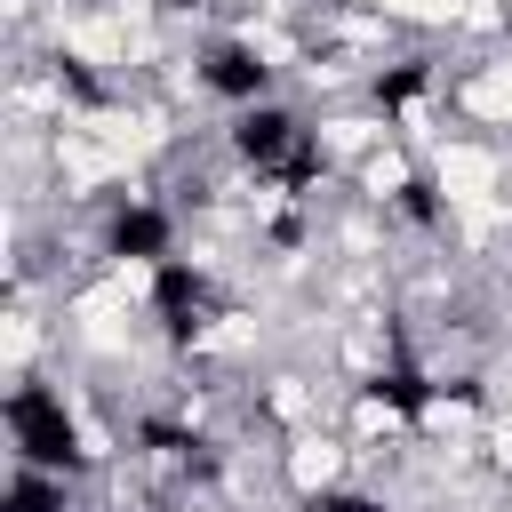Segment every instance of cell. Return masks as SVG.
Returning a JSON list of instances; mask_svg holds the SVG:
<instances>
[{"label": "cell", "mask_w": 512, "mask_h": 512, "mask_svg": "<svg viewBox=\"0 0 512 512\" xmlns=\"http://www.w3.org/2000/svg\"><path fill=\"white\" fill-rule=\"evenodd\" d=\"M152 312L168 320V336H176V344H192V336L208 328V280H200L192 264H176V256H168V264H160V280H152Z\"/></svg>", "instance_id": "obj_4"}, {"label": "cell", "mask_w": 512, "mask_h": 512, "mask_svg": "<svg viewBox=\"0 0 512 512\" xmlns=\"http://www.w3.org/2000/svg\"><path fill=\"white\" fill-rule=\"evenodd\" d=\"M232 152H240L256 176H280L288 192H304V184L320 176V152H312L304 120L280 112V104H248V112L232 120Z\"/></svg>", "instance_id": "obj_1"}, {"label": "cell", "mask_w": 512, "mask_h": 512, "mask_svg": "<svg viewBox=\"0 0 512 512\" xmlns=\"http://www.w3.org/2000/svg\"><path fill=\"white\" fill-rule=\"evenodd\" d=\"M416 88H424V64H400L392 80H376V96H384V104H408Z\"/></svg>", "instance_id": "obj_8"}, {"label": "cell", "mask_w": 512, "mask_h": 512, "mask_svg": "<svg viewBox=\"0 0 512 512\" xmlns=\"http://www.w3.org/2000/svg\"><path fill=\"white\" fill-rule=\"evenodd\" d=\"M8 512H64V488H48V480H40V464H24V472H16V488H8Z\"/></svg>", "instance_id": "obj_6"}, {"label": "cell", "mask_w": 512, "mask_h": 512, "mask_svg": "<svg viewBox=\"0 0 512 512\" xmlns=\"http://www.w3.org/2000/svg\"><path fill=\"white\" fill-rule=\"evenodd\" d=\"M400 208H408L416 224H432V216H440V208H432V184H424V176H416V184H400Z\"/></svg>", "instance_id": "obj_9"}, {"label": "cell", "mask_w": 512, "mask_h": 512, "mask_svg": "<svg viewBox=\"0 0 512 512\" xmlns=\"http://www.w3.org/2000/svg\"><path fill=\"white\" fill-rule=\"evenodd\" d=\"M104 248H112V256H128V264H168L176 224H168L160 208H120V216H112V232H104Z\"/></svg>", "instance_id": "obj_5"}, {"label": "cell", "mask_w": 512, "mask_h": 512, "mask_svg": "<svg viewBox=\"0 0 512 512\" xmlns=\"http://www.w3.org/2000/svg\"><path fill=\"white\" fill-rule=\"evenodd\" d=\"M8 432H16L24 464H40V472L80 464V448H72V416H64V400L40 392V384H16V392H8Z\"/></svg>", "instance_id": "obj_2"}, {"label": "cell", "mask_w": 512, "mask_h": 512, "mask_svg": "<svg viewBox=\"0 0 512 512\" xmlns=\"http://www.w3.org/2000/svg\"><path fill=\"white\" fill-rule=\"evenodd\" d=\"M304 512H384V504H368V496H344V488H328V496H312Z\"/></svg>", "instance_id": "obj_10"}, {"label": "cell", "mask_w": 512, "mask_h": 512, "mask_svg": "<svg viewBox=\"0 0 512 512\" xmlns=\"http://www.w3.org/2000/svg\"><path fill=\"white\" fill-rule=\"evenodd\" d=\"M200 80H208L224 104H264V88H272V64H264L248 40H216V48L200 56Z\"/></svg>", "instance_id": "obj_3"}, {"label": "cell", "mask_w": 512, "mask_h": 512, "mask_svg": "<svg viewBox=\"0 0 512 512\" xmlns=\"http://www.w3.org/2000/svg\"><path fill=\"white\" fill-rule=\"evenodd\" d=\"M376 400H392V408L424 416V400H432V392H424V376H416V368H384V376H376Z\"/></svg>", "instance_id": "obj_7"}]
</instances>
